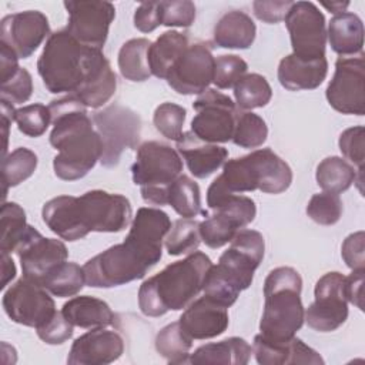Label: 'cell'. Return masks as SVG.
<instances>
[{"label": "cell", "instance_id": "1", "mask_svg": "<svg viewBox=\"0 0 365 365\" xmlns=\"http://www.w3.org/2000/svg\"><path fill=\"white\" fill-rule=\"evenodd\" d=\"M37 71L50 93H67L90 108L103 107L117 88L115 73L104 53L81 44L67 30L48 36Z\"/></svg>", "mask_w": 365, "mask_h": 365}, {"label": "cell", "instance_id": "2", "mask_svg": "<svg viewBox=\"0 0 365 365\" xmlns=\"http://www.w3.org/2000/svg\"><path fill=\"white\" fill-rule=\"evenodd\" d=\"M170 228V217L163 210L138 208L125 240L83 265L86 284L93 288H113L144 278L161 259L163 242Z\"/></svg>", "mask_w": 365, "mask_h": 365}, {"label": "cell", "instance_id": "3", "mask_svg": "<svg viewBox=\"0 0 365 365\" xmlns=\"http://www.w3.org/2000/svg\"><path fill=\"white\" fill-rule=\"evenodd\" d=\"M131 204L127 197L103 190H91L80 197L58 195L41 210L44 224L66 241H77L91 231L120 232L131 221Z\"/></svg>", "mask_w": 365, "mask_h": 365}, {"label": "cell", "instance_id": "4", "mask_svg": "<svg viewBox=\"0 0 365 365\" xmlns=\"http://www.w3.org/2000/svg\"><path fill=\"white\" fill-rule=\"evenodd\" d=\"M47 107L53 124L50 144L58 151L53 160L54 174L64 181L80 180L101 160L103 140L87 107L76 97L53 100Z\"/></svg>", "mask_w": 365, "mask_h": 365}, {"label": "cell", "instance_id": "5", "mask_svg": "<svg viewBox=\"0 0 365 365\" xmlns=\"http://www.w3.org/2000/svg\"><path fill=\"white\" fill-rule=\"evenodd\" d=\"M211 267V258L201 251H194L184 259L168 264L140 285L138 307L141 312L155 318L168 311L187 308L202 291Z\"/></svg>", "mask_w": 365, "mask_h": 365}, {"label": "cell", "instance_id": "6", "mask_svg": "<svg viewBox=\"0 0 365 365\" xmlns=\"http://www.w3.org/2000/svg\"><path fill=\"white\" fill-rule=\"evenodd\" d=\"M265 251V241L255 230H240L231 240V245L224 251L207 274L204 295L212 301L231 307L241 291L247 289L254 279V272L259 267Z\"/></svg>", "mask_w": 365, "mask_h": 365}, {"label": "cell", "instance_id": "7", "mask_svg": "<svg viewBox=\"0 0 365 365\" xmlns=\"http://www.w3.org/2000/svg\"><path fill=\"white\" fill-rule=\"evenodd\" d=\"M302 278L292 267L269 271L264 282V311L259 335L269 342H284L295 336L304 324L305 309L301 301Z\"/></svg>", "mask_w": 365, "mask_h": 365}, {"label": "cell", "instance_id": "8", "mask_svg": "<svg viewBox=\"0 0 365 365\" xmlns=\"http://www.w3.org/2000/svg\"><path fill=\"white\" fill-rule=\"evenodd\" d=\"M214 182L231 194L255 190L267 194H281L291 185L292 171L272 150L261 148L225 161L222 173Z\"/></svg>", "mask_w": 365, "mask_h": 365}, {"label": "cell", "instance_id": "9", "mask_svg": "<svg viewBox=\"0 0 365 365\" xmlns=\"http://www.w3.org/2000/svg\"><path fill=\"white\" fill-rule=\"evenodd\" d=\"M181 171V155L161 141H145L138 145L131 165L133 181L140 185L143 200L151 205H167L168 187Z\"/></svg>", "mask_w": 365, "mask_h": 365}, {"label": "cell", "instance_id": "10", "mask_svg": "<svg viewBox=\"0 0 365 365\" xmlns=\"http://www.w3.org/2000/svg\"><path fill=\"white\" fill-rule=\"evenodd\" d=\"M97 133L103 140V155L100 163L104 167H114L125 148H135L140 140L141 120L133 110L111 104L91 117Z\"/></svg>", "mask_w": 365, "mask_h": 365}, {"label": "cell", "instance_id": "11", "mask_svg": "<svg viewBox=\"0 0 365 365\" xmlns=\"http://www.w3.org/2000/svg\"><path fill=\"white\" fill-rule=\"evenodd\" d=\"M197 111L191 120V133L211 144L232 140L237 108L234 101L214 88H207L192 103Z\"/></svg>", "mask_w": 365, "mask_h": 365}, {"label": "cell", "instance_id": "12", "mask_svg": "<svg viewBox=\"0 0 365 365\" xmlns=\"http://www.w3.org/2000/svg\"><path fill=\"white\" fill-rule=\"evenodd\" d=\"M284 20L294 56L307 60L325 57L327 23L312 1H294Z\"/></svg>", "mask_w": 365, "mask_h": 365}, {"label": "cell", "instance_id": "13", "mask_svg": "<svg viewBox=\"0 0 365 365\" xmlns=\"http://www.w3.org/2000/svg\"><path fill=\"white\" fill-rule=\"evenodd\" d=\"M329 106L342 114H365V58L364 53L338 57L335 73L327 91Z\"/></svg>", "mask_w": 365, "mask_h": 365}, {"label": "cell", "instance_id": "14", "mask_svg": "<svg viewBox=\"0 0 365 365\" xmlns=\"http://www.w3.org/2000/svg\"><path fill=\"white\" fill-rule=\"evenodd\" d=\"M314 302L305 309L304 321L318 332H331L345 324L348 301L345 297V277L341 272H327L315 284Z\"/></svg>", "mask_w": 365, "mask_h": 365}, {"label": "cell", "instance_id": "15", "mask_svg": "<svg viewBox=\"0 0 365 365\" xmlns=\"http://www.w3.org/2000/svg\"><path fill=\"white\" fill-rule=\"evenodd\" d=\"M1 304L6 315L13 322L33 328L44 325L57 312L48 291L24 277L10 285Z\"/></svg>", "mask_w": 365, "mask_h": 365}, {"label": "cell", "instance_id": "16", "mask_svg": "<svg viewBox=\"0 0 365 365\" xmlns=\"http://www.w3.org/2000/svg\"><path fill=\"white\" fill-rule=\"evenodd\" d=\"M64 7L68 13L66 30L81 44L101 50L115 17L114 4L101 0H74L64 1Z\"/></svg>", "mask_w": 365, "mask_h": 365}, {"label": "cell", "instance_id": "17", "mask_svg": "<svg viewBox=\"0 0 365 365\" xmlns=\"http://www.w3.org/2000/svg\"><path fill=\"white\" fill-rule=\"evenodd\" d=\"M23 277L38 285L46 277L67 261L68 251L63 241L43 237L34 227L29 225L16 248Z\"/></svg>", "mask_w": 365, "mask_h": 365}, {"label": "cell", "instance_id": "18", "mask_svg": "<svg viewBox=\"0 0 365 365\" xmlns=\"http://www.w3.org/2000/svg\"><path fill=\"white\" fill-rule=\"evenodd\" d=\"M215 57L204 43H194L175 60L167 73L168 86L178 94L204 93L212 83Z\"/></svg>", "mask_w": 365, "mask_h": 365}, {"label": "cell", "instance_id": "19", "mask_svg": "<svg viewBox=\"0 0 365 365\" xmlns=\"http://www.w3.org/2000/svg\"><path fill=\"white\" fill-rule=\"evenodd\" d=\"M48 34V20L38 10L9 14L0 23V41L9 46L19 58L30 57Z\"/></svg>", "mask_w": 365, "mask_h": 365}, {"label": "cell", "instance_id": "20", "mask_svg": "<svg viewBox=\"0 0 365 365\" xmlns=\"http://www.w3.org/2000/svg\"><path fill=\"white\" fill-rule=\"evenodd\" d=\"M124 352V341L115 331L93 328L78 336L68 352L70 365H107L117 361Z\"/></svg>", "mask_w": 365, "mask_h": 365}, {"label": "cell", "instance_id": "21", "mask_svg": "<svg viewBox=\"0 0 365 365\" xmlns=\"http://www.w3.org/2000/svg\"><path fill=\"white\" fill-rule=\"evenodd\" d=\"M178 322L191 339H210L225 332L230 318L224 305L204 295L185 308Z\"/></svg>", "mask_w": 365, "mask_h": 365}, {"label": "cell", "instance_id": "22", "mask_svg": "<svg viewBox=\"0 0 365 365\" xmlns=\"http://www.w3.org/2000/svg\"><path fill=\"white\" fill-rule=\"evenodd\" d=\"M252 354L259 365H322V356L304 344L302 339L292 336L284 342H269L259 334L254 338Z\"/></svg>", "mask_w": 365, "mask_h": 365}, {"label": "cell", "instance_id": "23", "mask_svg": "<svg viewBox=\"0 0 365 365\" xmlns=\"http://www.w3.org/2000/svg\"><path fill=\"white\" fill-rule=\"evenodd\" d=\"M175 143L180 155L185 160L190 173L195 178L202 180L210 177L221 165H224L228 157L227 148L205 143L191 131L182 133Z\"/></svg>", "mask_w": 365, "mask_h": 365}, {"label": "cell", "instance_id": "24", "mask_svg": "<svg viewBox=\"0 0 365 365\" xmlns=\"http://www.w3.org/2000/svg\"><path fill=\"white\" fill-rule=\"evenodd\" d=\"M277 74L279 84L289 91L314 90L325 80L328 74V61L325 57L307 60L291 53L281 58Z\"/></svg>", "mask_w": 365, "mask_h": 365}, {"label": "cell", "instance_id": "25", "mask_svg": "<svg viewBox=\"0 0 365 365\" xmlns=\"http://www.w3.org/2000/svg\"><path fill=\"white\" fill-rule=\"evenodd\" d=\"M327 38L329 40L331 48L341 57L361 54L364 47L362 20L349 11L334 16L328 24Z\"/></svg>", "mask_w": 365, "mask_h": 365}, {"label": "cell", "instance_id": "26", "mask_svg": "<svg viewBox=\"0 0 365 365\" xmlns=\"http://www.w3.org/2000/svg\"><path fill=\"white\" fill-rule=\"evenodd\" d=\"M61 312L74 327L86 329L106 328L114 321V314L110 305L106 301L90 295L68 299L63 305Z\"/></svg>", "mask_w": 365, "mask_h": 365}, {"label": "cell", "instance_id": "27", "mask_svg": "<svg viewBox=\"0 0 365 365\" xmlns=\"http://www.w3.org/2000/svg\"><path fill=\"white\" fill-rule=\"evenodd\" d=\"M257 27L252 19L240 10H232L221 16L214 27V43L222 48L251 47L255 40Z\"/></svg>", "mask_w": 365, "mask_h": 365}, {"label": "cell", "instance_id": "28", "mask_svg": "<svg viewBox=\"0 0 365 365\" xmlns=\"http://www.w3.org/2000/svg\"><path fill=\"white\" fill-rule=\"evenodd\" d=\"M252 354V346L238 336H231L220 342H211L198 346L190 354V364H212V365H247Z\"/></svg>", "mask_w": 365, "mask_h": 365}, {"label": "cell", "instance_id": "29", "mask_svg": "<svg viewBox=\"0 0 365 365\" xmlns=\"http://www.w3.org/2000/svg\"><path fill=\"white\" fill-rule=\"evenodd\" d=\"M190 46L185 34L175 30L163 33L148 48V64L151 74L164 78L170 71L175 60L187 50Z\"/></svg>", "mask_w": 365, "mask_h": 365}, {"label": "cell", "instance_id": "30", "mask_svg": "<svg viewBox=\"0 0 365 365\" xmlns=\"http://www.w3.org/2000/svg\"><path fill=\"white\" fill-rule=\"evenodd\" d=\"M151 41L147 38H131L118 51V68L121 76L130 81H145L151 76L148 64V48Z\"/></svg>", "mask_w": 365, "mask_h": 365}, {"label": "cell", "instance_id": "31", "mask_svg": "<svg viewBox=\"0 0 365 365\" xmlns=\"http://www.w3.org/2000/svg\"><path fill=\"white\" fill-rule=\"evenodd\" d=\"M315 178L325 192L339 194L355 182L356 170L341 157H327L318 164Z\"/></svg>", "mask_w": 365, "mask_h": 365}, {"label": "cell", "instance_id": "32", "mask_svg": "<svg viewBox=\"0 0 365 365\" xmlns=\"http://www.w3.org/2000/svg\"><path fill=\"white\" fill-rule=\"evenodd\" d=\"M167 204L182 218H194L202 214L198 184L185 174L178 175L168 187Z\"/></svg>", "mask_w": 365, "mask_h": 365}, {"label": "cell", "instance_id": "33", "mask_svg": "<svg viewBox=\"0 0 365 365\" xmlns=\"http://www.w3.org/2000/svg\"><path fill=\"white\" fill-rule=\"evenodd\" d=\"M192 339L182 331L180 322H171L155 335V349L168 364H187Z\"/></svg>", "mask_w": 365, "mask_h": 365}, {"label": "cell", "instance_id": "34", "mask_svg": "<svg viewBox=\"0 0 365 365\" xmlns=\"http://www.w3.org/2000/svg\"><path fill=\"white\" fill-rule=\"evenodd\" d=\"M84 284L86 275L83 267L76 262L66 261L46 277V279L41 282V287L54 297L66 298L78 294Z\"/></svg>", "mask_w": 365, "mask_h": 365}, {"label": "cell", "instance_id": "35", "mask_svg": "<svg viewBox=\"0 0 365 365\" xmlns=\"http://www.w3.org/2000/svg\"><path fill=\"white\" fill-rule=\"evenodd\" d=\"M37 155L34 151L19 147L4 155L1 163V174H3V185H4V197L7 194V188L16 187L20 182L30 178L37 168Z\"/></svg>", "mask_w": 365, "mask_h": 365}, {"label": "cell", "instance_id": "36", "mask_svg": "<svg viewBox=\"0 0 365 365\" xmlns=\"http://www.w3.org/2000/svg\"><path fill=\"white\" fill-rule=\"evenodd\" d=\"M235 103L242 110H254L267 106L272 97V90L267 78L258 73L245 74L234 86Z\"/></svg>", "mask_w": 365, "mask_h": 365}, {"label": "cell", "instance_id": "37", "mask_svg": "<svg viewBox=\"0 0 365 365\" xmlns=\"http://www.w3.org/2000/svg\"><path fill=\"white\" fill-rule=\"evenodd\" d=\"M200 242V222L192 218L175 220L164 240L167 252L173 257L194 252Z\"/></svg>", "mask_w": 365, "mask_h": 365}, {"label": "cell", "instance_id": "38", "mask_svg": "<svg viewBox=\"0 0 365 365\" xmlns=\"http://www.w3.org/2000/svg\"><path fill=\"white\" fill-rule=\"evenodd\" d=\"M1 237L0 250L3 252H16L26 230V212L17 202H4L1 205Z\"/></svg>", "mask_w": 365, "mask_h": 365}, {"label": "cell", "instance_id": "39", "mask_svg": "<svg viewBox=\"0 0 365 365\" xmlns=\"http://www.w3.org/2000/svg\"><path fill=\"white\" fill-rule=\"evenodd\" d=\"M268 135L265 121L255 113L238 111L235 117V127L232 141L241 148H257L262 145Z\"/></svg>", "mask_w": 365, "mask_h": 365}, {"label": "cell", "instance_id": "40", "mask_svg": "<svg viewBox=\"0 0 365 365\" xmlns=\"http://www.w3.org/2000/svg\"><path fill=\"white\" fill-rule=\"evenodd\" d=\"M240 230L242 228H240V225L231 220V217L218 211H214V214L210 217L207 215V218L200 222L201 241L214 250L231 242Z\"/></svg>", "mask_w": 365, "mask_h": 365}, {"label": "cell", "instance_id": "41", "mask_svg": "<svg viewBox=\"0 0 365 365\" xmlns=\"http://www.w3.org/2000/svg\"><path fill=\"white\" fill-rule=\"evenodd\" d=\"M342 201L338 194L318 192L311 197L307 205L308 217L319 225H334L342 215Z\"/></svg>", "mask_w": 365, "mask_h": 365}, {"label": "cell", "instance_id": "42", "mask_svg": "<svg viewBox=\"0 0 365 365\" xmlns=\"http://www.w3.org/2000/svg\"><path fill=\"white\" fill-rule=\"evenodd\" d=\"M187 117V110L175 103L160 104L153 115L155 130L168 140L177 141L182 134V125Z\"/></svg>", "mask_w": 365, "mask_h": 365}, {"label": "cell", "instance_id": "43", "mask_svg": "<svg viewBox=\"0 0 365 365\" xmlns=\"http://www.w3.org/2000/svg\"><path fill=\"white\" fill-rule=\"evenodd\" d=\"M14 121L20 133L27 137H40L51 123L48 107L43 104H30L16 110Z\"/></svg>", "mask_w": 365, "mask_h": 365}, {"label": "cell", "instance_id": "44", "mask_svg": "<svg viewBox=\"0 0 365 365\" xmlns=\"http://www.w3.org/2000/svg\"><path fill=\"white\" fill-rule=\"evenodd\" d=\"M247 70L248 64L240 56L222 54L215 58L212 83L221 90L231 88L245 76Z\"/></svg>", "mask_w": 365, "mask_h": 365}, {"label": "cell", "instance_id": "45", "mask_svg": "<svg viewBox=\"0 0 365 365\" xmlns=\"http://www.w3.org/2000/svg\"><path fill=\"white\" fill-rule=\"evenodd\" d=\"M33 93V78L26 68H19L14 76L1 81L0 100L11 106L26 103Z\"/></svg>", "mask_w": 365, "mask_h": 365}, {"label": "cell", "instance_id": "46", "mask_svg": "<svg viewBox=\"0 0 365 365\" xmlns=\"http://www.w3.org/2000/svg\"><path fill=\"white\" fill-rule=\"evenodd\" d=\"M161 26L190 27L195 20V6L190 0L160 1Z\"/></svg>", "mask_w": 365, "mask_h": 365}, {"label": "cell", "instance_id": "47", "mask_svg": "<svg viewBox=\"0 0 365 365\" xmlns=\"http://www.w3.org/2000/svg\"><path fill=\"white\" fill-rule=\"evenodd\" d=\"M36 331L43 342L48 345H61L73 336L74 325L63 315L61 311H57L50 321L36 328Z\"/></svg>", "mask_w": 365, "mask_h": 365}, {"label": "cell", "instance_id": "48", "mask_svg": "<svg viewBox=\"0 0 365 365\" xmlns=\"http://www.w3.org/2000/svg\"><path fill=\"white\" fill-rule=\"evenodd\" d=\"M364 135L365 128L362 125L346 128L339 135V150L342 155L358 167L364 170Z\"/></svg>", "mask_w": 365, "mask_h": 365}, {"label": "cell", "instance_id": "49", "mask_svg": "<svg viewBox=\"0 0 365 365\" xmlns=\"http://www.w3.org/2000/svg\"><path fill=\"white\" fill-rule=\"evenodd\" d=\"M365 234L364 231H358L354 234H349L341 248V255L345 261V264L351 269H362L365 268Z\"/></svg>", "mask_w": 365, "mask_h": 365}, {"label": "cell", "instance_id": "50", "mask_svg": "<svg viewBox=\"0 0 365 365\" xmlns=\"http://www.w3.org/2000/svg\"><path fill=\"white\" fill-rule=\"evenodd\" d=\"M292 3L289 0H257L252 3L254 16L264 23L275 24L285 19Z\"/></svg>", "mask_w": 365, "mask_h": 365}, {"label": "cell", "instance_id": "51", "mask_svg": "<svg viewBox=\"0 0 365 365\" xmlns=\"http://www.w3.org/2000/svg\"><path fill=\"white\" fill-rule=\"evenodd\" d=\"M161 26L160 1H144L134 13V27L141 33H151Z\"/></svg>", "mask_w": 365, "mask_h": 365}, {"label": "cell", "instance_id": "52", "mask_svg": "<svg viewBox=\"0 0 365 365\" xmlns=\"http://www.w3.org/2000/svg\"><path fill=\"white\" fill-rule=\"evenodd\" d=\"M364 281H365V268L352 269V272L345 277V297L346 301L354 304L356 308L364 311Z\"/></svg>", "mask_w": 365, "mask_h": 365}, {"label": "cell", "instance_id": "53", "mask_svg": "<svg viewBox=\"0 0 365 365\" xmlns=\"http://www.w3.org/2000/svg\"><path fill=\"white\" fill-rule=\"evenodd\" d=\"M20 68L19 66V57L17 54L4 43L0 41V73H1V81H6L11 76L17 73Z\"/></svg>", "mask_w": 365, "mask_h": 365}, {"label": "cell", "instance_id": "54", "mask_svg": "<svg viewBox=\"0 0 365 365\" xmlns=\"http://www.w3.org/2000/svg\"><path fill=\"white\" fill-rule=\"evenodd\" d=\"M1 284L0 288L4 289L6 285L16 277V265L11 259V257L9 255V252H3L1 251Z\"/></svg>", "mask_w": 365, "mask_h": 365}, {"label": "cell", "instance_id": "55", "mask_svg": "<svg viewBox=\"0 0 365 365\" xmlns=\"http://www.w3.org/2000/svg\"><path fill=\"white\" fill-rule=\"evenodd\" d=\"M322 6L336 16V14L344 13L345 9L349 6V3L348 1H344V3L342 1H331V3H322Z\"/></svg>", "mask_w": 365, "mask_h": 365}]
</instances>
